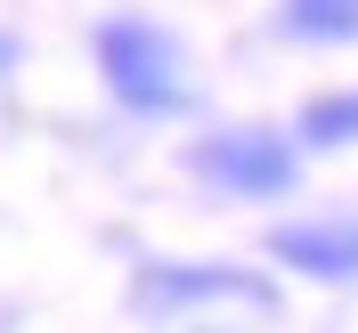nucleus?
Listing matches in <instances>:
<instances>
[{
    "mask_svg": "<svg viewBox=\"0 0 358 333\" xmlns=\"http://www.w3.org/2000/svg\"><path fill=\"white\" fill-rule=\"evenodd\" d=\"M293 138H301L310 155H342V147H358V82L310 98V106L293 114Z\"/></svg>",
    "mask_w": 358,
    "mask_h": 333,
    "instance_id": "6",
    "label": "nucleus"
},
{
    "mask_svg": "<svg viewBox=\"0 0 358 333\" xmlns=\"http://www.w3.org/2000/svg\"><path fill=\"white\" fill-rule=\"evenodd\" d=\"M131 301L147 317H179V309H203V301H236L252 317H277V285L228 260H147L131 276Z\"/></svg>",
    "mask_w": 358,
    "mask_h": 333,
    "instance_id": "3",
    "label": "nucleus"
},
{
    "mask_svg": "<svg viewBox=\"0 0 358 333\" xmlns=\"http://www.w3.org/2000/svg\"><path fill=\"white\" fill-rule=\"evenodd\" d=\"M277 33L310 49H342L358 41V0H277Z\"/></svg>",
    "mask_w": 358,
    "mask_h": 333,
    "instance_id": "5",
    "label": "nucleus"
},
{
    "mask_svg": "<svg viewBox=\"0 0 358 333\" xmlns=\"http://www.w3.org/2000/svg\"><path fill=\"white\" fill-rule=\"evenodd\" d=\"M90 57H98L106 98H114L122 114H138V122H171V114L196 106V89H187V57H179V41L163 33L155 17H98Z\"/></svg>",
    "mask_w": 358,
    "mask_h": 333,
    "instance_id": "1",
    "label": "nucleus"
},
{
    "mask_svg": "<svg viewBox=\"0 0 358 333\" xmlns=\"http://www.w3.org/2000/svg\"><path fill=\"white\" fill-rule=\"evenodd\" d=\"M301 138L293 131H268V122H236V131H203L187 147V179L212 187V195H236V203H268V195H293L301 187Z\"/></svg>",
    "mask_w": 358,
    "mask_h": 333,
    "instance_id": "2",
    "label": "nucleus"
},
{
    "mask_svg": "<svg viewBox=\"0 0 358 333\" xmlns=\"http://www.w3.org/2000/svg\"><path fill=\"white\" fill-rule=\"evenodd\" d=\"M8 66H17V41H8V33H0V73H8Z\"/></svg>",
    "mask_w": 358,
    "mask_h": 333,
    "instance_id": "7",
    "label": "nucleus"
},
{
    "mask_svg": "<svg viewBox=\"0 0 358 333\" xmlns=\"http://www.w3.org/2000/svg\"><path fill=\"white\" fill-rule=\"evenodd\" d=\"M268 260L310 285H358V212L350 220H285L268 228Z\"/></svg>",
    "mask_w": 358,
    "mask_h": 333,
    "instance_id": "4",
    "label": "nucleus"
}]
</instances>
